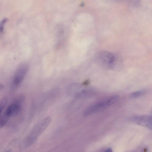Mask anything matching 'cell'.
Masks as SVG:
<instances>
[{"label":"cell","instance_id":"6da1fadb","mask_svg":"<svg viewBox=\"0 0 152 152\" xmlns=\"http://www.w3.org/2000/svg\"><path fill=\"white\" fill-rule=\"evenodd\" d=\"M52 118L47 117L42 119L34 126L23 141L22 147L26 148L32 145L50 123Z\"/></svg>","mask_w":152,"mask_h":152},{"label":"cell","instance_id":"7a4b0ae2","mask_svg":"<svg viewBox=\"0 0 152 152\" xmlns=\"http://www.w3.org/2000/svg\"><path fill=\"white\" fill-rule=\"evenodd\" d=\"M24 100L23 96H19L9 105L4 113L0 115L1 128L5 126L10 117L17 115L20 113L21 109V104Z\"/></svg>","mask_w":152,"mask_h":152},{"label":"cell","instance_id":"3957f363","mask_svg":"<svg viewBox=\"0 0 152 152\" xmlns=\"http://www.w3.org/2000/svg\"><path fill=\"white\" fill-rule=\"evenodd\" d=\"M118 57L114 54L106 51L98 52L96 56V62L104 68L113 69L118 62Z\"/></svg>","mask_w":152,"mask_h":152},{"label":"cell","instance_id":"277c9868","mask_svg":"<svg viewBox=\"0 0 152 152\" xmlns=\"http://www.w3.org/2000/svg\"><path fill=\"white\" fill-rule=\"evenodd\" d=\"M118 95H114L103 101L93 104L85 110L84 115L87 116L94 112L103 110L113 104L118 99Z\"/></svg>","mask_w":152,"mask_h":152},{"label":"cell","instance_id":"5b68a950","mask_svg":"<svg viewBox=\"0 0 152 152\" xmlns=\"http://www.w3.org/2000/svg\"><path fill=\"white\" fill-rule=\"evenodd\" d=\"M28 66L25 63L20 64L14 73L12 81V86L16 87L18 86L22 82L28 71Z\"/></svg>","mask_w":152,"mask_h":152},{"label":"cell","instance_id":"8992f818","mask_svg":"<svg viewBox=\"0 0 152 152\" xmlns=\"http://www.w3.org/2000/svg\"><path fill=\"white\" fill-rule=\"evenodd\" d=\"M130 120L132 122L147 128L152 129V115H137L131 117Z\"/></svg>","mask_w":152,"mask_h":152},{"label":"cell","instance_id":"52a82bcc","mask_svg":"<svg viewBox=\"0 0 152 152\" xmlns=\"http://www.w3.org/2000/svg\"><path fill=\"white\" fill-rule=\"evenodd\" d=\"M146 92V90L143 89L133 92L129 95L130 99H135L143 96Z\"/></svg>","mask_w":152,"mask_h":152},{"label":"cell","instance_id":"ba28073f","mask_svg":"<svg viewBox=\"0 0 152 152\" xmlns=\"http://www.w3.org/2000/svg\"><path fill=\"white\" fill-rule=\"evenodd\" d=\"M7 102L6 98L2 99L0 102V114H1L4 110Z\"/></svg>","mask_w":152,"mask_h":152},{"label":"cell","instance_id":"9c48e42d","mask_svg":"<svg viewBox=\"0 0 152 152\" xmlns=\"http://www.w3.org/2000/svg\"><path fill=\"white\" fill-rule=\"evenodd\" d=\"M105 151L107 152H111L112 151V150L111 148H108L106 149Z\"/></svg>","mask_w":152,"mask_h":152},{"label":"cell","instance_id":"30bf717a","mask_svg":"<svg viewBox=\"0 0 152 152\" xmlns=\"http://www.w3.org/2000/svg\"><path fill=\"white\" fill-rule=\"evenodd\" d=\"M151 115H152V109L151 110Z\"/></svg>","mask_w":152,"mask_h":152}]
</instances>
